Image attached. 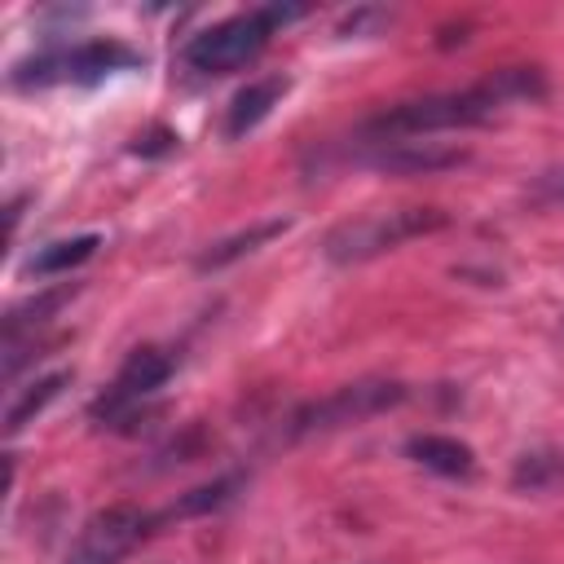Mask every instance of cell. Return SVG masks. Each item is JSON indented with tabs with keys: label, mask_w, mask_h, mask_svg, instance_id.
Returning <instances> with one entry per match:
<instances>
[{
	"label": "cell",
	"mask_w": 564,
	"mask_h": 564,
	"mask_svg": "<svg viewBox=\"0 0 564 564\" xmlns=\"http://www.w3.org/2000/svg\"><path fill=\"white\" fill-rule=\"evenodd\" d=\"M70 383V370H53V375H44V379H35L31 388H22L13 401H9V410H4V436H13V432H22L62 388Z\"/></svg>",
	"instance_id": "12"
},
{
	"label": "cell",
	"mask_w": 564,
	"mask_h": 564,
	"mask_svg": "<svg viewBox=\"0 0 564 564\" xmlns=\"http://www.w3.org/2000/svg\"><path fill=\"white\" fill-rule=\"evenodd\" d=\"M449 216L441 207H397V212H375V216H361V220H344L326 234L322 251L326 260L335 264H357V260H370V256H383L419 234H436L445 229Z\"/></svg>",
	"instance_id": "2"
},
{
	"label": "cell",
	"mask_w": 564,
	"mask_h": 564,
	"mask_svg": "<svg viewBox=\"0 0 564 564\" xmlns=\"http://www.w3.org/2000/svg\"><path fill=\"white\" fill-rule=\"evenodd\" d=\"M405 454H410L419 467L436 471V476H471V471H476V454H471V445H463L458 436L419 432V436L405 441Z\"/></svg>",
	"instance_id": "10"
},
{
	"label": "cell",
	"mask_w": 564,
	"mask_h": 564,
	"mask_svg": "<svg viewBox=\"0 0 564 564\" xmlns=\"http://www.w3.org/2000/svg\"><path fill=\"white\" fill-rule=\"evenodd\" d=\"M286 88H291L286 75H264V79H251L247 88H238L225 110V137H247L256 123H264L269 110L286 97Z\"/></svg>",
	"instance_id": "9"
},
{
	"label": "cell",
	"mask_w": 564,
	"mask_h": 564,
	"mask_svg": "<svg viewBox=\"0 0 564 564\" xmlns=\"http://www.w3.org/2000/svg\"><path fill=\"white\" fill-rule=\"evenodd\" d=\"M167 379H172V357L163 348H132L128 361L119 366L115 383L93 401V419H106V423L123 419L128 410L150 401Z\"/></svg>",
	"instance_id": "7"
},
{
	"label": "cell",
	"mask_w": 564,
	"mask_h": 564,
	"mask_svg": "<svg viewBox=\"0 0 564 564\" xmlns=\"http://www.w3.org/2000/svg\"><path fill=\"white\" fill-rule=\"evenodd\" d=\"M101 247V238L97 234H75V238H57V242H48V247H40L31 260H26V273H35V278H48V273H66V269H75V264H84L93 251Z\"/></svg>",
	"instance_id": "11"
},
{
	"label": "cell",
	"mask_w": 564,
	"mask_h": 564,
	"mask_svg": "<svg viewBox=\"0 0 564 564\" xmlns=\"http://www.w3.org/2000/svg\"><path fill=\"white\" fill-rule=\"evenodd\" d=\"M300 9H282V4H269V9H247V13H234L207 31H198L189 44H185V62L203 75H229L238 66H247L251 57H260V48L269 44L273 26L295 18Z\"/></svg>",
	"instance_id": "3"
},
{
	"label": "cell",
	"mask_w": 564,
	"mask_h": 564,
	"mask_svg": "<svg viewBox=\"0 0 564 564\" xmlns=\"http://www.w3.org/2000/svg\"><path fill=\"white\" fill-rule=\"evenodd\" d=\"M159 524V516L132 507V502H115V507H101L84 520V529L75 533L70 551H66V564H123V555Z\"/></svg>",
	"instance_id": "6"
},
{
	"label": "cell",
	"mask_w": 564,
	"mask_h": 564,
	"mask_svg": "<svg viewBox=\"0 0 564 564\" xmlns=\"http://www.w3.org/2000/svg\"><path fill=\"white\" fill-rule=\"evenodd\" d=\"M242 485V476H220V480H212V485H198V489H189L167 516H198V511H212V507H225L229 498H234V489Z\"/></svg>",
	"instance_id": "16"
},
{
	"label": "cell",
	"mask_w": 564,
	"mask_h": 564,
	"mask_svg": "<svg viewBox=\"0 0 564 564\" xmlns=\"http://www.w3.org/2000/svg\"><path fill=\"white\" fill-rule=\"evenodd\" d=\"M463 159H467V150L436 145V141H383V145H375V154H366L361 163H370L375 172H392V176H419V172L458 167Z\"/></svg>",
	"instance_id": "8"
},
{
	"label": "cell",
	"mask_w": 564,
	"mask_h": 564,
	"mask_svg": "<svg viewBox=\"0 0 564 564\" xmlns=\"http://www.w3.org/2000/svg\"><path fill=\"white\" fill-rule=\"evenodd\" d=\"M132 150H137V154H167V150H176V137H172V132H163V128H154V132L137 137V141H132Z\"/></svg>",
	"instance_id": "17"
},
{
	"label": "cell",
	"mask_w": 564,
	"mask_h": 564,
	"mask_svg": "<svg viewBox=\"0 0 564 564\" xmlns=\"http://www.w3.org/2000/svg\"><path fill=\"white\" fill-rule=\"evenodd\" d=\"M141 66V53L123 40H84L75 48H48L31 62L13 66V88H44V84H101L115 70Z\"/></svg>",
	"instance_id": "4"
},
{
	"label": "cell",
	"mask_w": 564,
	"mask_h": 564,
	"mask_svg": "<svg viewBox=\"0 0 564 564\" xmlns=\"http://www.w3.org/2000/svg\"><path fill=\"white\" fill-rule=\"evenodd\" d=\"M286 229V220H264V225H256V229H247V234H234V238H225V242H216L212 251H203L198 256V269H220V264H229V260H238L242 251H256L260 242H269V238H278Z\"/></svg>",
	"instance_id": "15"
},
{
	"label": "cell",
	"mask_w": 564,
	"mask_h": 564,
	"mask_svg": "<svg viewBox=\"0 0 564 564\" xmlns=\"http://www.w3.org/2000/svg\"><path fill=\"white\" fill-rule=\"evenodd\" d=\"M542 93H546L542 70H533V66H507V70H494L489 79H480V84H471L463 93H432V97H410V101L383 106L357 132L366 137V145L414 141V137H432V132H449V128L489 123L507 106L538 101Z\"/></svg>",
	"instance_id": "1"
},
{
	"label": "cell",
	"mask_w": 564,
	"mask_h": 564,
	"mask_svg": "<svg viewBox=\"0 0 564 564\" xmlns=\"http://www.w3.org/2000/svg\"><path fill=\"white\" fill-rule=\"evenodd\" d=\"M533 198H538V203H564V167H560V172H546V176H538V185H533Z\"/></svg>",
	"instance_id": "18"
},
{
	"label": "cell",
	"mask_w": 564,
	"mask_h": 564,
	"mask_svg": "<svg viewBox=\"0 0 564 564\" xmlns=\"http://www.w3.org/2000/svg\"><path fill=\"white\" fill-rule=\"evenodd\" d=\"M75 295V286H53V291H40L35 300H26V304H18V308H9V317H4V348L9 344H18L22 339V330H35V326H44L66 300Z\"/></svg>",
	"instance_id": "13"
},
{
	"label": "cell",
	"mask_w": 564,
	"mask_h": 564,
	"mask_svg": "<svg viewBox=\"0 0 564 564\" xmlns=\"http://www.w3.org/2000/svg\"><path fill=\"white\" fill-rule=\"evenodd\" d=\"M516 489H529V494H546L564 480V454L555 449H538V454H520L516 463Z\"/></svg>",
	"instance_id": "14"
},
{
	"label": "cell",
	"mask_w": 564,
	"mask_h": 564,
	"mask_svg": "<svg viewBox=\"0 0 564 564\" xmlns=\"http://www.w3.org/2000/svg\"><path fill=\"white\" fill-rule=\"evenodd\" d=\"M405 401V383L392 379H357L335 388L322 401H308L304 410L291 414V436H313V432H330V427H348V423H366L392 405Z\"/></svg>",
	"instance_id": "5"
}]
</instances>
